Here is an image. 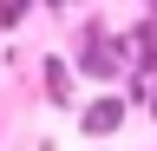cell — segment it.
<instances>
[{"mask_svg":"<svg viewBox=\"0 0 157 151\" xmlns=\"http://www.w3.org/2000/svg\"><path fill=\"white\" fill-rule=\"evenodd\" d=\"M118 118H124V105H118V99H98L85 112V131H118Z\"/></svg>","mask_w":157,"mask_h":151,"instance_id":"1","label":"cell"}]
</instances>
